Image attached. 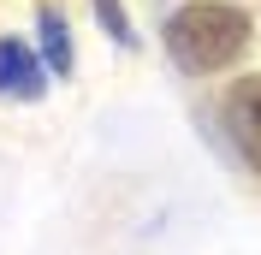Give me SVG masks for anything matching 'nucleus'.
Masks as SVG:
<instances>
[{"label":"nucleus","instance_id":"f257e3e1","mask_svg":"<svg viewBox=\"0 0 261 255\" xmlns=\"http://www.w3.org/2000/svg\"><path fill=\"white\" fill-rule=\"evenodd\" d=\"M249 42V18L226 0H202V6H184L172 24H166V54L184 65V71H220L244 54Z\"/></svg>","mask_w":261,"mask_h":255},{"label":"nucleus","instance_id":"f03ea898","mask_svg":"<svg viewBox=\"0 0 261 255\" xmlns=\"http://www.w3.org/2000/svg\"><path fill=\"white\" fill-rule=\"evenodd\" d=\"M226 131H231V143H238V155L261 172V78L231 83V95H226Z\"/></svg>","mask_w":261,"mask_h":255},{"label":"nucleus","instance_id":"7ed1b4c3","mask_svg":"<svg viewBox=\"0 0 261 255\" xmlns=\"http://www.w3.org/2000/svg\"><path fill=\"white\" fill-rule=\"evenodd\" d=\"M48 78H42V60H36L18 36H0V95H18V101H42Z\"/></svg>","mask_w":261,"mask_h":255},{"label":"nucleus","instance_id":"20e7f679","mask_svg":"<svg viewBox=\"0 0 261 255\" xmlns=\"http://www.w3.org/2000/svg\"><path fill=\"white\" fill-rule=\"evenodd\" d=\"M42 54H48V71H71V36L60 12H42Z\"/></svg>","mask_w":261,"mask_h":255},{"label":"nucleus","instance_id":"39448f33","mask_svg":"<svg viewBox=\"0 0 261 255\" xmlns=\"http://www.w3.org/2000/svg\"><path fill=\"white\" fill-rule=\"evenodd\" d=\"M101 6V24H107V30L119 36V42H130V24H125V6H119V0H95Z\"/></svg>","mask_w":261,"mask_h":255}]
</instances>
